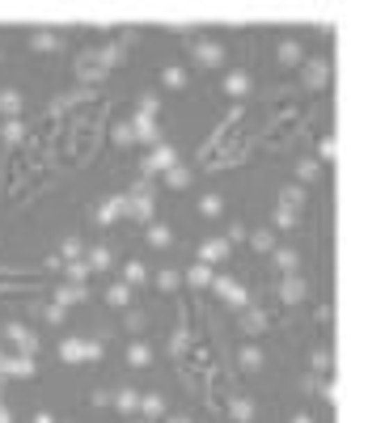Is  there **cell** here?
I'll list each match as a JSON object with an SVG mask.
<instances>
[{"instance_id": "7", "label": "cell", "mask_w": 368, "mask_h": 423, "mask_svg": "<svg viewBox=\"0 0 368 423\" xmlns=\"http://www.w3.org/2000/svg\"><path fill=\"white\" fill-rule=\"evenodd\" d=\"M93 216H97V225H115L119 216H127V195H111V199H102Z\"/></svg>"}, {"instance_id": "22", "label": "cell", "mask_w": 368, "mask_h": 423, "mask_svg": "<svg viewBox=\"0 0 368 423\" xmlns=\"http://www.w3.org/2000/svg\"><path fill=\"white\" fill-rule=\"evenodd\" d=\"M144 280H148V267H144L140 258H127V262H123V284L136 288V284H144Z\"/></svg>"}, {"instance_id": "11", "label": "cell", "mask_w": 368, "mask_h": 423, "mask_svg": "<svg viewBox=\"0 0 368 423\" xmlns=\"http://www.w3.org/2000/svg\"><path fill=\"white\" fill-rule=\"evenodd\" d=\"M131 123H136V144H161V127H157V119H148V115H131Z\"/></svg>"}, {"instance_id": "23", "label": "cell", "mask_w": 368, "mask_h": 423, "mask_svg": "<svg viewBox=\"0 0 368 423\" xmlns=\"http://www.w3.org/2000/svg\"><path fill=\"white\" fill-rule=\"evenodd\" d=\"M212 280H216V276H212L207 262H195V267L186 271V284H191V288H212Z\"/></svg>"}, {"instance_id": "31", "label": "cell", "mask_w": 368, "mask_h": 423, "mask_svg": "<svg viewBox=\"0 0 368 423\" xmlns=\"http://www.w3.org/2000/svg\"><path fill=\"white\" fill-rule=\"evenodd\" d=\"M170 241H174L170 225H148V246H152V250H166Z\"/></svg>"}, {"instance_id": "51", "label": "cell", "mask_w": 368, "mask_h": 423, "mask_svg": "<svg viewBox=\"0 0 368 423\" xmlns=\"http://www.w3.org/2000/svg\"><path fill=\"white\" fill-rule=\"evenodd\" d=\"M322 398L335 406V402H339V381H326V385H322Z\"/></svg>"}, {"instance_id": "54", "label": "cell", "mask_w": 368, "mask_h": 423, "mask_svg": "<svg viewBox=\"0 0 368 423\" xmlns=\"http://www.w3.org/2000/svg\"><path fill=\"white\" fill-rule=\"evenodd\" d=\"M0 423H13V410H9L5 402H0Z\"/></svg>"}, {"instance_id": "53", "label": "cell", "mask_w": 368, "mask_h": 423, "mask_svg": "<svg viewBox=\"0 0 368 423\" xmlns=\"http://www.w3.org/2000/svg\"><path fill=\"white\" fill-rule=\"evenodd\" d=\"M111 402H115V394H102V390L93 394V406H111Z\"/></svg>"}, {"instance_id": "17", "label": "cell", "mask_w": 368, "mask_h": 423, "mask_svg": "<svg viewBox=\"0 0 368 423\" xmlns=\"http://www.w3.org/2000/svg\"><path fill=\"white\" fill-rule=\"evenodd\" d=\"M30 47H34V51H60V47H64V34H56V30H34V34H30Z\"/></svg>"}, {"instance_id": "2", "label": "cell", "mask_w": 368, "mask_h": 423, "mask_svg": "<svg viewBox=\"0 0 368 423\" xmlns=\"http://www.w3.org/2000/svg\"><path fill=\"white\" fill-rule=\"evenodd\" d=\"M5 343L17 351V356H38V335L30 330V326H22V322H5Z\"/></svg>"}, {"instance_id": "12", "label": "cell", "mask_w": 368, "mask_h": 423, "mask_svg": "<svg viewBox=\"0 0 368 423\" xmlns=\"http://www.w3.org/2000/svg\"><path fill=\"white\" fill-rule=\"evenodd\" d=\"M330 81V64L326 60H309L305 64V89H326Z\"/></svg>"}, {"instance_id": "25", "label": "cell", "mask_w": 368, "mask_h": 423, "mask_svg": "<svg viewBox=\"0 0 368 423\" xmlns=\"http://www.w3.org/2000/svg\"><path fill=\"white\" fill-rule=\"evenodd\" d=\"M161 85L166 89H186V68L182 64H166L161 68Z\"/></svg>"}, {"instance_id": "13", "label": "cell", "mask_w": 368, "mask_h": 423, "mask_svg": "<svg viewBox=\"0 0 368 423\" xmlns=\"http://www.w3.org/2000/svg\"><path fill=\"white\" fill-rule=\"evenodd\" d=\"M275 60H280L284 68H296V64L305 60V51H301V42H296V38H284V42L275 47Z\"/></svg>"}, {"instance_id": "32", "label": "cell", "mask_w": 368, "mask_h": 423, "mask_svg": "<svg viewBox=\"0 0 368 423\" xmlns=\"http://www.w3.org/2000/svg\"><path fill=\"white\" fill-rule=\"evenodd\" d=\"M237 360H241V368H246V373H258V368H262V360H267V356H262V351L250 343V347H241V356H237Z\"/></svg>"}, {"instance_id": "55", "label": "cell", "mask_w": 368, "mask_h": 423, "mask_svg": "<svg viewBox=\"0 0 368 423\" xmlns=\"http://www.w3.org/2000/svg\"><path fill=\"white\" fill-rule=\"evenodd\" d=\"M34 423H56V419H51L47 410H38V415H34Z\"/></svg>"}, {"instance_id": "18", "label": "cell", "mask_w": 368, "mask_h": 423, "mask_svg": "<svg viewBox=\"0 0 368 423\" xmlns=\"http://www.w3.org/2000/svg\"><path fill=\"white\" fill-rule=\"evenodd\" d=\"M241 330L246 335H262V330H267V313H262V309H241Z\"/></svg>"}, {"instance_id": "20", "label": "cell", "mask_w": 368, "mask_h": 423, "mask_svg": "<svg viewBox=\"0 0 368 423\" xmlns=\"http://www.w3.org/2000/svg\"><path fill=\"white\" fill-rule=\"evenodd\" d=\"M85 296H89L85 284H60V288H56V305H64V309H68V305H81Z\"/></svg>"}, {"instance_id": "50", "label": "cell", "mask_w": 368, "mask_h": 423, "mask_svg": "<svg viewBox=\"0 0 368 423\" xmlns=\"http://www.w3.org/2000/svg\"><path fill=\"white\" fill-rule=\"evenodd\" d=\"M225 237H229V246H233V241H246V237H250V233H246V229H241V225H229V229H225Z\"/></svg>"}, {"instance_id": "27", "label": "cell", "mask_w": 368, "mask_h": 423, "mask_svg": "<svg viewBox=\"0 0 368 423\" xmlns=\"http://www.w3.org/2000/svg\"><path fill=\"white\" fill-rule=\"evenodd\" d=\"M229 419L233 423H250L254 419V402L250 398H229Z\"/></svg>"}, {"instance_id": "9", "label": "cell", "mask_w": 368, "mask_h": 423, "mask_svg": "<svg viewBox=\"0 0 368 423\" xmlns=\"http://www.w3.org/2000/svg\"><path fill=\"white\" fill-rule=\"evenodd\" d=\"M191 56H195V64H203V68H221V64H225V47H221V42H195Z\"/></svg>"}, {"instance_id": "21", "label": "cell", "mask_w": 368, "mask_h": 423, "mask_svg": "<svg viewBox=\"0 0 368 423\" xmlns=\"http://www.w3.org/2000/svg\"><path fill=\"white\" fill-rule=\"evenodd\" d=\"M225 212V199L216 195V191H207V195H199V216H207V221H216Z\"/></svg>"}, {"instance_id": "39", "label": "cell", "mask_w": 368, "mask_h": 423, "mask_svg": "<svg viewBox=\"0 0 368 423\" xmlns=\"http://www.w3.org/2000/svg\"><path fill=\"white\" fill-rule=\"evenodd\" d=\"M81 254H85V246H81L77 237H64V241H60V258H64V262H77Z\"/></svg>"}, {"instance_id": "5", "label": "cell", "mask_w": 368, "mask_h": 423, "mask_svg": "<svg viewBox=\"0 0 368 423\" xmlns=\"http://www.w3.org/2000/svg\"><path fill=\"white\" fill-rule=\"evenodd\" d=\"M174 166H178V148H174V144H157L144 161H140L144 174H166V170H174Z\"/></svg>"}, {"instance_id": "52", "label": "cell", "mask_w": 368, "mask_h": 423, "mask_svg": "<svg viewBox=\"0 0 368 423\" xmlns=\"http://www.w3.org/2000/svg\"><path fill=\"white\" fill-rule=\"evenodd\" d=\"M313 368H322V373H326V368H330V351H318V356H313Z\"/></svg>"}, {"instance_id": "45", "label": "cell", "mask_w": 368, "mask_h": 423, "mask_svg": "<svg viewBox=\"0 0 368 423\" xmlns=\"http://www.w3.org/2000/svg\"><path fill=\"white\" fill-rule=\"evenodd\" d=\"M186 339H191V335L178 326V330H174V339H170V356H182V351H186Z\"/></svg>"}, {"instance_id": "4", "label": "cell", "mask_w": 368, "mask_h": 423, "mask_svg": "<svg viewBox=\"0 0 368 423\" xmlns=\"http://www.w3.org/2000/svg\"><path fill=\"white\" fill-rule=\"evenodd\" d=\"M38 373V364L30 356H17L9 347H0V377H34Z\"/></svg>"}, {"instance_id": "29", "label": "cell", "mask_w": 368, "mask_h": 423, "mask_svg": "<svg viewBox=\"0 0 368 423\" xmlns=\"http://www.w3.org/2000/svg\"><path fill=\"white\" fill-rule=\"evenodd\" d=\"M127 364H131V368H148V364H152V347H148V343H131V347H127Z\"/></svg>"}, {"instance_id": "58", "label": "cell", "mask_w": 368, "mask_h": 423, "mask_svg": "<svg viewBox=\"0 0 368 423\" xmlns=\"http://www.w3.org/2000/svg\"><path fill=\"white\" fill-rule=\"evenodd\" d=\"M0 381H5V377H0Z\"/></svg>"}, {"instance_id": "42", "label": "cell", "mask_w": 368, "mask_h": 423, "mask_svg": "<svg viewBox=\"0 0 368 423\" xmlns=\"http://www.w3.org/2000/svg\"><path fill=\"white\" fill-rule=\"evenodd\" d=\"M178 284H182V276H178V271H170V267H166V271H157V288H161V292H174Z\"/></svg>"}, {"instance_id": "10", "label": "cell", "mask_w": 368, "mask_h": 423, "mask_svg": "<svg viewBox=\"0 0 368 423\" xmlns=\"http://www.w3.org/2000/svg\"><path fill=\"white\" fill-rule=\"evenodd\" d=\"M305 296H309V284H305L301 276H284V280H280V301H284V305H301Z\"/></svg>"}, {"instance_id": "40", "label": "cell", "mask_w": 368, "mask_h": 423, "mask_svg": "<svg viewBox=\"0 0 368 423\" xmlns=\"http://www.w3.org/2000/svg\"><path fill=\"white\" fill-rule=\"evenodd\" d=\"M102 60H106V68H119L127 56H123V42H111V47H102Z\"/></svg>"}, {"instance_id": "56", "label": "cell", "mask_w": 368, "mask_h": 423, "mask_svg": "<svg viewBox=\"0 0 368 423\" xmlns=\"http://www.w3.org/2000/svg\"><path fill=\"white\" fill-rule=\"evenodd\" d=\"M292 423H313V415H292Z\"/></svg>"}, {"instance_id": "49", "label": "cell", "mask_w": 368, "mask_h": 423, "mask_svg": "<svg viewBox=\"0 0 368 423\" xmlns=\"http://www.w3.org/2000/svg\"><path fill=\"white\" fill-rule=\"evenodd\" d=\"M89 360H102V343L97 339H85V364Z\"/></svg>"}, {"instance_id": "3", "label": "cell", "mask_w": 368, "mask_h": 423, "mask_svg": "<svg viewBox=\"0 0 368 423\" xmlns=\"http://www.w3.org/2000/svg\"><path fill=\"white\" fill-rule=\"evenodd\" d=\"M106 60H102V51H85V56H77V81L81 85H97L102 77H106Z\"/></svg>"}, {"instance_id": "41", "label": "cell", "mask_w": 368, "mask_h": 423, "mask_svg": "<svg viewBox=\"0 0 368 423\" xmlns=\"http://www.w3.org/2000/svg\"><path fill=\"white\" fill-rule=\"evenodd\" d=\"M296 221H301V216H296L292 207H275V229H284V233H288V229H296Z\"/></svg>"}, {"instance_id": "46", "label": "cell", "mask_w": 368, "mask_h": 423, "mask_svg": "<svg viewBox=\"0 0 368 423\" xmlns=\"http://www.w3.org/2000/svg\"><path fill=\"white\" fill-rule=\"evenodd\" d=\"M85 97H89V89H77V93H68V97L56 102V111H68V106H77V102H85Z\"/></svg>"}, {"instance_id": "24", "label": "cell", "mask_w": 368, "mask_h": 423, "mask_svg": "<svg viewBox=\"0 0 368 423\" xmlns=\"http://www.w3.org/2000/svg\"><path fill=\"white\" fill-rule=\"evenodd\" d=\"M140 415H144V419H161V415H166V398H161V394H144V398H140Z\"/></svg>"}, {"instance_id": "14", "label": "cell", "mask_w": 368, "mask_h": 423, "mask_svg": "<svg viewBox=\"0 0 368 423\" xmlns=\"http://www.w3.org/2000/svg\"><path fill=\"white\" fill-rule=\"evenodd\" d=\"M271 258H275V267H280L284 276H301V254H296V250L275 246V254H271Z\"/></svg>"}, {"instance_id": "37", "label": "cell", "mask_w": 368, "mask_h": 423, "mask_svg": "<svg viewBox=\"0 0 368 423\" xmlns=\"http://www.w3.org/2000/svg\"><path fill=\"white\" fill-rule=\"evenodd\" d=\"M64 271H68V284H85V280H89V276H93V271H89V262H85V258H77V262H68V267H64Z\"/></svg>"}, {"instance_id": "47", "label": "cell", "mask_w": 368, "mask_h": 423, "mask_svg": "<svg viewBox=\"0 0 368 423\" xmlns=\"http://www.w3.org/2000/svg\"><path fill=\"white\" fill-rule=\"evenodd\" d=\"M318 152H322V161H335V157H339V140H335V136H326Z\"/></svg>"}, {"instance_id": "16", "label": "cell", "mask_w": 368, "mask_h": 423, "mask_svg": "<svg viewBox=\"0 0 368 423\" xmlns=\"http://www.w3.org/2000/svg\"><path fill=\"white\" fill-rule=\"evenodd\" d=\"M22 106H26L22 89H0V115H5V119H17Z\"/></svg>"}, {"instance_id": "43", "label": "cell", "mask_w": 368, "mask_h": 423, "mask_svg": "<svg viewBox=\"0 0 368 423\" xmlns=\"http://www.w3.org/2000/svg\"><path fill=\"white\" fill-rule=\"evenodd\" d=\"M157 111H161V97H157V93H144V97H140V111H136V115H148V119H157Z\"/></svg>"}, {"instance_id": "34", "label": "cell", "mask_w": 368, "mask_h": 423, "mask_svg": "<svg viewBox=\"0 0 368 423\" xmlns=\"http://www.w3.org/2000/svg\"><path fill=\"white\" fill-rule=\"evenodd\" d=\"M186 182H191V170H186L182 161H178L174 170H166V186H170V191H182Z\"/></svg>"}, {"instance_id": "30", "label": "cell", "mask_w": 368, "mask_h": 423, "mask_svg": "<svg viewBox=\"0 0 368 423\" xmlns=\"http://www.w3.org/2000/svg\"><path fill=\"white\" fill-rule=\"evenodd\" d=\"M111 258H115V254H111L106 246H93V250L85 254V262H89V271H106V267H111Z\"/></svg>"}, {"instance_id": "38", "label": "cell", "mask_w": 368, "mask_h": 423, "mask_svg": "<svg viewBox=\"0 0 368 423\" xmlns=\"http://www.w3.org/2000/svg\"><path fill=\"white\" fill-rule=\"evenodd\" d=\"M301 203H305V191H301V186H284V195H280V207H292V212H301Z\"/></svg>"}, {"instance_id": "44", "label": "cell", "mask_w": 368, "mask_h": 423, "mask_svg": "<svg viewBox=\"0 0 368 423\" xmlns=\"http://www.w3.org/2000/svg\"><path fill=\"white\" fill-rule=\"evenodd\" d=\"M296 178L301 182H313V178H318V161H309V157H305V161H296Z\"/></svg>"}, {"instance_id": "35", "label": "cell", "mask_w": 368, "mask_h": 423, "mask_svg": "<svg viewBox=\"0 0 368 423\" xmlns=\"http://www.w3.org/2000/svg\"><path fill=\"white\" fill-rule=\"evenodd\" d=\"M106 301H111L115 309H127V305H131V288H127V284H111V288H106Z\"/></svg>"}, {"instance_id": "19", "label": "cell", "mask_w": 368, "mask_h": 423, "mask_svg": "<svg viewBox=\"0 0 368 423\" xmlns=\"http://www.w3.org/2000/svg\"><path fill=\"white\" fill-rule=\"evenodd\" d=\"M225 93H229V97H246V93H250V72L233 68V72L225 77Z\"/></svg>"}, {"instance_id": "57", "label": "cell", "mask_w": 368, "mask_h": 423, "mask_svg": "<svg viewBox=\"0 0 368 423\" xmlns=\"http://www.w3.org/2000/svg\"><path fill=\"white\" fill-rule=\"evenodd\" d=\"M170 423H191V419H186V415H174V419H170Z\"/></svg>"}, {"instance_id": "1", "label": "cell", "mask_w": 368, "mask_h": 423, "mask_svg": "<svg viewBox=\"0 0 368 423\" xmlns=\"http://www.w3.org/2000/svg\"><path fill=\"white\" fill-rule=\"evenodd\" d=\"M152 207H157V191L148 182H136L131 195H127V216L136 225H152Z\"/></svg>"}, {"instance_id": "33", "label": "cell", "mask_w": 368, "mask_h": 423, "mask_svg": "<svg viewBox=\"0 0 368 423\" xmlns=\"http://www.w3.org/2000/svg\"><path fill=\"white\" fill-rule=\"evenodd\" d=\"M115 144H119V148H131V144H136V123H131V119L115 123Z\"/></svg>"}, {"instance_id": "36", "label": "cell", "mask_w": 368, "mask_h": 423, "mask_svg": "<svg viewBox=\"0 0 368 423\" xmlns=\"http://www.w3.org/2000/svg\"><path fill=\"white\" fill-rule=\"evenodd\" d=\"M22 136H26V123L22 119H9L5 127H0V140H5V144H22Z\"/></svg>"}, {"instance_id": "48", "label": "cell", "mask_w": 368, "mask_h": 423, "mask_svg": "<svg viewBox=\"0 0 368 423\" xmlns=\"http://www.w3.org/2000/svg\"><path fill=\"white\" fill-rule=\"evenodd\" d=\"M42 317H47L51 326H60V322H64V305H47V309H42Z\"/></svg>"}, {"instance_id": "26", "label": "cell", "mask_w": 368, "mask_h": 423, "mask_svg": "<svg viewBox=\"0 0 368 423\" xmlns=\"http://www.w3.org/2000/svg\"><path fill=\"white\" fill-rule=\"evenodd\" d=\"M140 398H144L140 390H115V406H119L123 415H136V410H140Z\"/></svg>"}, {"instance_id": "6", "label": "cell", "mask_w": 368, "mask_h": 423, "mask_svg": "<svg viewBox=\"0 0 368 423\" xmlns=\"http://www.w3.org/2000/svg\"><path fill=\"white\" fill-rule=\"evenodd\" d=\"M212 292H216L225 305H233V309H250V296H246V288H241L237 280H229V276H216V280H212Z\"/></svg>"}, {"instance_id": "8", "label": "cell", "mask_w": 368, "mask_h": 423, "mask_svg": "<svg viewBox=\"0 0 368 423\" xmlns=\"http://www.w3.org/2000/svg\"><path fill=\"white\" fill-rule=\"evenodd\" d=\"M229 237H207L203 246H199V262H207V267H216V262H225L229 258Z\"/></svg>"}, {"instance_id": "15", "label": "cell", "mask_w": 368, "mask_h": 423, "mask_svg": "<svg viewBox=\"0 0 368 423\" xmlns=\"http://www.w3.org/2000/svg\"><path fill=\"white\" fill-rule=\"evenodd\" d=\"M60 360L64 364H85V339H77V335L60 339Z\"/></svg>"}, {"instance_id": "28", "label": "cell", "mask_w": 368, "mask_h": 423, "mask_svg": "<svg viewBox=\"0 0 368 423\" xmlns=\"http://www.w3.org/2000/svg\"><path fill=\"white\" fill-rule=\"evenodd\" d=\"M250 246H254L258 254H275V233H271V229H254V233H250Z\"/></svg>"}]
</instances>
